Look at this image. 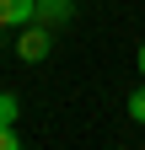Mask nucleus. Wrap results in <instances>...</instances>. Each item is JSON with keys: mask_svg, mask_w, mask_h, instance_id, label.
<instances>
[{"mask_svg": "<svg viewBox=\"0 0 145 150\" xmlns=\"http://www.w3.org/2000/svg\"><path fill=\"white\" fill-rule=\"evenodd\" d=\"M32 22V0H0V27H27Z\"/></svg>", "mask_w": 145, "mask_h": 150, "instance_id": "7ed1b4c3", "label": "nucleus"}, {"mask_svg": "<svg viewBox=\"0 0 145 150\" xmlns=\"http://www.w3.org/2000/svg\"><path fill=\"white\" fill-rule=\"evenodd\" d=\"M48 48H54V27H43V22H27L22 32H16V54H22L27 64L48 59Z\"/></svg>", "mask_w": 145, "mask_h": 150, "instance_id": "f257e3e1", "label": "nucleus"}, {"mask_svg": "<svg viewBox=\"0 0 145 150\" xmlns=\"http://www.w3.org/2000/svg\"><path fill=\"white\" fill-rule=\"evenodd\" d=\"M16 145H22V139H16V129H11V123H0V150H16Z\"/></svg>", "mask_w": 145, "mask_h": 150, "instance_id": "423d86ee", "label": "nucleus"}, {"mask_svg": "<svg viewBox=\"0 0 145 150\" xmlns=\"http://www.w3.org/2000/svg\"><path fill=\"white\" fill-rule=\"evenodd\" d=\"M129 118H134V123H145V81H140V91L129 97Z\"/></svg>", "mask_w": 145, "mask_h": 150, "instance_id": "39448f33", "label": "nucleus"}, {"mask_svg": "<svg viewBox=\"0 0 145 150\" xmlns=\"http://www.w3.org/2000/svg\"><path fill=\"white\" fill-rule=\"evenodd\" d=\"M16 112H22V102H16L11 91H0V123H16Z\"/></svg>", "mask_w": 145, "mask_h": 150, "instance_id": "20e7f679", "label": "nucleus"}, {"mask_svg": "<svg viewBox=\"0 0 145 150\" xmlns=\"http://www.w3.org/2000/svg\"><path fill=\"white\" fill-rule=\"evenodd\" d=\"M70 16H75V0H32V22L43 27H65Z\"/></svg>", "mask_w": 145, "mask_h": 150, "instance_id": "f03ea898", "label": "nucleus"}, {"mask_svg": "<svg viewBox=\"0 0 145 150\" xmlns=\"http://www.w3.org/2000/svg\"><path fill=\"white\" fill-rule=\"evenodd\" d=\"M134 70H140V81H145V43H140V54H134Z\"/></svg>", "mask_w": 145, "mask_h": 150, "instance_id": "0eeeda50", "label": "nucleus"}]
</instances>
